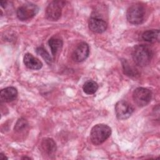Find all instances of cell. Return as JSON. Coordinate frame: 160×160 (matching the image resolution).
I'll return each instance as SVG.
<instances>
[{"mask_svg": "<svg viewBox=\"0 0 160 160\" xmlns=\"http://www.w3.org/2000/svg\"><path fill=\"white\" fill-rule=\"evenodd\" d=\"M153 52L152 49L146 44L136 46L132 52V57L134 62L141 67L147 66L152 59Z\"/></svg>", "mask_w": 160, "mask_h": 160, "instance_id": "6da1fadb", "label": "cell"}, {"mask_svg": "<svg viewBox=\"0 0 160 160\" xmlns=\"http://www.w3.org/2000/svg\"><path fill=\"white\" fill-rule=\"evenodd\" d=\"M111 134V129L104 124H98L92 127L90 133V138L92 143L99 145L104 142Z\"/></svg>", "mask_w": 160, "mask_h": 160, "instance_id": "7a4b0ae2", "label": "cell"}, {"mask_svg": "<svg viewBox=\"0 0 160 160\" xmlns=\"http://www.w3.org/2000/svg\"><path fill=\"white\" fill-rule=\"evenodd\" d=\"M146 10L141 3H135L131 5L127 10L126 17L128 21L132 24H139L144 19Z\"/></svg>", "mask_w": 160, "mask_h": 160, "instance_id": "3957f363", "label": "cell"}, {"mask_svg": "<svg viewBox=\"0 0 160 160\" xmlns=\"http://www.w3.org/2000/svg\"><path fill=\"white\" fill-rule=\"evenodd\" d=\"M151 91L142 87L136 88L132 93L133 100L135 104L139 107H143L148 104L151 100Z\"/></svg>", "mask_w": 160, "mask_h": 160, "instance_id": "277c9868", "label": "cell"}, {"mask_svg": "<svg viewBox=\"0 0 160 160\" xmlns=\"http://www.w3.org/2000/svg\"><path fill=\"white\" fill-rule=\"evenodd\" d=\"M65 4L63 1H53L51 2L47 6L46 9L45 15L48 19L49 21L58 20L62 12V9Z\"/></svg>", "mask_w": 160, "mask_h": 160, "instance_id": "5b68a950", "label": "cell"}, {"mask_svg": "<svg viewBox=\"0 0 160 160\" xmlns=\"http://www.w3.org/2000/svg\"><path fill=\"white\" fill-rule=\"evenodd\" d=\"M39 10L38 7L32 3H26L18 8L16 11L18 18L21 21L31 19L36 15Z\"/></svg>", "mask_w": 160, "mask_h": 160, "instance_id": "8992f818", "label": "cell"}, {"mask_svg": "<svg viewBox=\"0 0 160 160\" xmlns=\"http://www.w3.org/2000/svg\"><path fill=\"white\" fill-rule=\"evenodd\" d=\"M134 112V108L127 101H119L115 105V113L118 119H126L129 118Z\"/></svg>", "mask_w": 160, "mask_h": 160, "instance_id": "52a82bcc", "label": "cell"}, {"mask_svg": "<svg viewBox=\"0 0 160 160\" xmlns=\"http://www.w3.org/2000/svg\"><path fill=\"white\" fill-rule=\"evenodd\" d=\"M108 27L107 22L101 17L92 16L89 21V28L94 33H102Z\"/></svg>", "mask_w": 160, "mask_h": 160, "instance_id": "ba28073f", "label": "cell"}, {"mask_svg": "<svg viewBox=\"0 0 160 160\" xmlns=\"http://www.w3.org/2000/svg\"><path fill=\"white\" fill-rule=\"evenodd\" d=\"M89 48L85 42L79 43L72 54V59L76 62H82L89 56Z\"/></svg>", "mask_w": 160, "mask_h": 160, "instance_id": "9c48e42d", "label": "cell"}, {"mask_svg": "<svg viewBox=\"0 0 160 160\" xmlns=\"http://www.w3.org/2000/svg\"><path fill=\"white\" fill-rule=\"evenodd\" d=\"M40 148L43 155L51 158L54 155L57 147L56 142L52 139L46 138L42 139L40 144Z\"/></svg>", "mask_w": 160, "mask_h": 160, "instance_id": "30bf717a", "label": "cell"}, {"mask_svg": "<svg viewBox=\"0 0 160 160\" xmlns=\"http://www.w3.org/2000/svg\"><path fill=\"white\" fill-rule=\"evenodd\" d=\"M18 91L14 87H7L2 89L0 92V99L2 102H9L16 99Z\"/></svg>", "mask_w": 160, "mask_h": 160, "instance_id": "8fae6325", "label": "cell"}, {"mask_svg": "<svg viewBox=\"0 0 160 160\" xmlns=\"http://www.w3.org/2000/svg\"><path fill=\"white\" fill-rule=\"evenodd\" d=\"M23 61L25 66L30 69L38 70L41 69L42 66L41 61L30 53H26L24 55Z\"/></svg>", "mask_w": 160, "mask_h": 160, "instance_id": "7c38bea8", "label": "cell"}, {"mask_svg": "<svg viewBox=\"0 0 160 160\" xmlns=\"http://www.w3.org/2000/svg\"><path fill=\"white\" fill-rule=\"evenodd\" d=\"M48 44L54 57L60 52L63 44L62 40L58 36H53L48 41Z\"/></svg>", "mask_w": 160, "mask_h": 160, "instance_id": "4fadbf2b", "label": "cell"}, {"mask_svg": "<svg viewBox=\"0 0 160 160\" xmlns=\"http://www.w3.org/2000/svg\"><path fill=\"white\" fill-rule=\"evenodd\" d=\"M142 38L146 42L154 43L159 39V31L158 29L146 31L142 34Z\"/></svg>", "mask_w": 160, "mask_h": 160, "instance_id": "5bb4252c", "label": "cell"}, {"mask_svg": "<svg viewBox=\"0 0 160 160\" xmlns=\"http://www.w3.org/2000/svg\"><path fill=\"white\" fill-rule=\"evenodd\" d=\"M98 89V84L92 81L88 80L86 81L82 86V89L84 92L87 94H94Z\"/></svg>", "mask_w": 160, "mask_h": 160, "instance_id": "9a60e30c", "label": "cell"}, {"mask_svg": "<svg viewBox=\"0 0 160 160\" xmlns=\"http://www.w3.org/2000/svg\"><path fill=\"white\" fill-rule=\"evenodd\" d=\"M36 52L39 54L45 61L48 64H51L52 59L51 57L50 56L48 52V51L44 49L42 47H39L36 49Z\"/></svg>", "mask_w": 160, "mask_h": 160, "instance_id": "2e32d148", "label": "cell"}, {"mask_svg": "<svg viewBox=\"0 0 160 160\" xmlns=\"http://www.w3.org/2000/svg\"><path fill=\"white\" fill-rule=\"evenodd\" d=\"M28 125V121L24 118H21L18 119V121H17L14 126V130L16 132H21L27 128Z\"/></svg>", "mask_w": 160, "mask_h": 160, "instance_id": "e0dca14e", "label": "cell"}, {"mask_svg": "<svg viewBox=\"0 0 160 160\" xmlns=\"http://www.w3.org/2000/svg\"><path fill=\"white\" fill-rule=\"evenodd\" d=\"M124 73H126L128 76H136L138 74L137 71L134 69L132 67L130 66L128 64V62L126 61H124L122 63Z\"/></svg>", "mask_w": 160, "mask_h": 160, "instance_id": "ac0fdd59", "label": "cell"}, {"mask_svg": "<svg viewBox=\"0 0 160 160\" xmlns=\"http://www.w3.org/2000/svg\"><path fill=\"white\" fill-rule=\"evenodd\" d=\"M5 159H8V158L5 155H4L2 153H0V159L4 160Z\"/></svg>", "mask_w": 160, "mask_h": 160, "instance_id": "d6986e66", "label": "cell"}, {"mask_svg": "<svg viewBox=\"0 0 160 160\" xmlns=\"http://www.w3.org/2000/svg\"><path fill=\"white\" fill-rule=\"evenodd\" d=\"M6 3H7V1H1V5L2 8H5V6L6 5Z\"/></svg>", "mask_w": 160, "mask_h": 160, "instance_id": "ffe728a7", "label": "cell"}, {"mask_svg": "<svg viewBox=\"0 0 160 160\" xmlns=\"http://www.w3.org/2000/svg\"><path fill=\"white\" fill-rule=\"evenodd\" d=\"M22 159H30L31 158H28V157H24V158H22Z\"/></svg>", "mask_w": 160, "mask_h": 160, "instance_id": "44dd1931", "label": "cell"}]
</instances>
